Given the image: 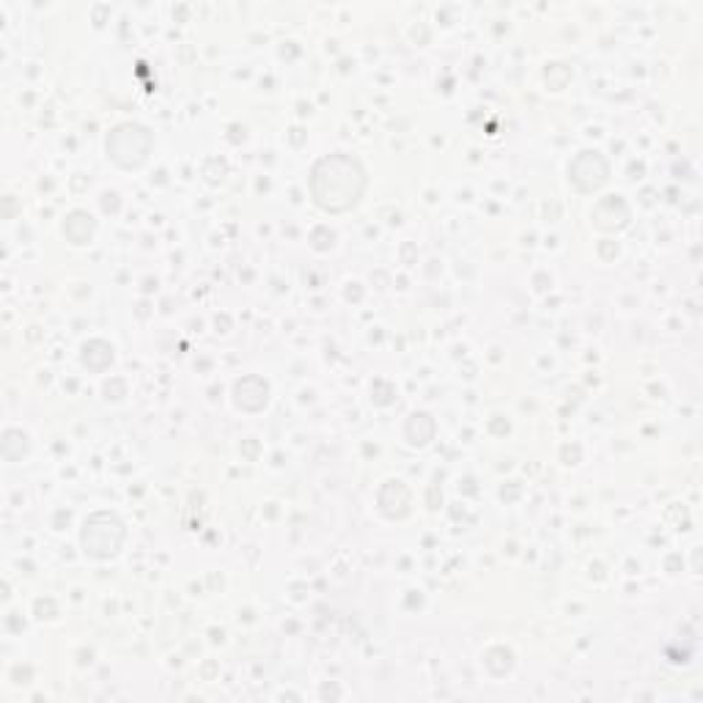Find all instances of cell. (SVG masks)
Returning <instances> with one entry per match:
<instances>
[{
    "label": "cell",
    "mask_w": 703,
    "mask_h": 703,
    "mask_svg": "<svg viewBox=\"0 0 703 703\" xmlns=\"http://www.w3.org/2000/svg\"><path fill=\"white\" fill-rule=\"evenodd\" d=\"M366 190V168L349 155H330L316 162L310 193L325 212H347Z\"/></svg>",
    "instance_id": "obj_1"
},
{
    "label": "cell",
    "mask_w": 703,
    "mask_h": 703,
    "mask_svg": "<svg viewBox=\"0 0 703 703\" xmlns=\"http://www.w3.org/2000/svg\"><path fill=\"white\" fill-rule=\"evenodd\" d=\"M107 151L122 168L144 166L151 151L149 129L140 127V124H122L107 138Z\"/></svg>",
    "instance_id": "obj_2"
},
{
    "label": "cell",
    "mask_w": 703,
    "mask_h": 703,
    "mask_svg": "<svg viewBox=\"0 0 703 703\" xmlns=\"http://www.w3.org/2000/svg\"><path fill=\"white\" fill-rule=\"evenodd\" d=\"M124 542V528L116 517L94 514L86 522L83 547L91 558H111L118 553Z\"/></svg>",
    "instance_id": "obj_3"
},
{
    "label": "cell",
    "mask_w": 703,
    "mask_h": 703,
    "mask_svg": "<svg viewBox=\"0 0 703 703\" xmlns=\"http://www.w3.org/2000/svg\"><path fill=\"white\" fill-rule=\"evenodd\" d=\"M569 173L580 190H599L608 182V162L599 157V151H582L569 166Z\"/></svg>",
    "instance_id": "obj_4"
}]
</instances>
